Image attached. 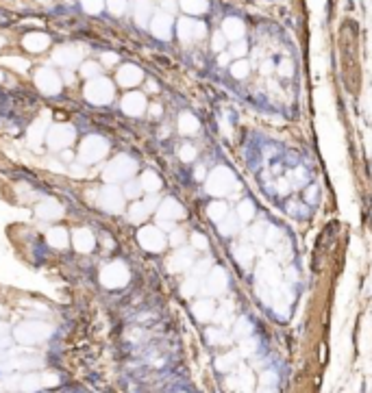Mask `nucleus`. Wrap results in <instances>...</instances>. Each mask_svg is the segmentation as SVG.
Masks as SVG:
<instances>
[{
  "label": "nucleus",
  "instance_id": "nucleus-5",
  "mask_svg": "<svg viewBox=\"0 0 372 393\" xmlns=\"http://www.w3.org/2000/svg\"><path fill=\"white\" fill-rule=\"evenodd\" d=\"M76 139V130L72 124H55L48 128L46 142L50 150H68Z\"/></svg>",
  "mask_w": 372,
  "mask_h": 393
},
{
  "label": "nucleus",
  "instance_id": "nucleus-19",
  "mask_svg": "<svg viewBox=\"0 0 372 393\" xmlns=\"http://www.w3.org/2000/svg\"><path fill=\"white\" fill-rule=\"evenodd\" d=\"M48 122L42 118V120H35L33 124H31V128H29V144L33 146V148H37L39 144L46 139V135H48Z\"/></svg>",
  "mask_w": 372,
  "mask_h": 393
},
{
  "label": "nucleus",
  "instance_id": "nucleus-55",
  "mask_svg": "<svg viewBox=\"0 0 372 393\" xmlns=\"http://www.w3.org/2000/svg\"><path fill=\"white\" fill-rule=\"evenodd\" d=\"M261 72H263V74H270V72H272V63L265 61V63L261 65Z\"/></svg>",
  "mask_w": 372,
  "mask_h": 393
},
{
  "label": "nucleus",
  "instance_id": "nucleus-28",
  "mask_svg": "<svg viewBox=\"0 0 372 393\" xmlns=\"http://www.w3.org/2000/svg\"><path fill=\"white\" fill-rule=\"evenodd\" d=\"M181 9L188 11L190 15H198L207 11V0H179Z\"/></svg>",
  "mask_w": 372,
  "mask_h": 393
},
{
  "label": "nucleus",
  "instance_id": "nucleus-44",
  "mask_svg": "<svg viewBox=\"0 0 372 393\" xmlns=\"http://www.w3.org/2000/svg\"><path fill=\"white\" fill-rule=\"evenodd\" d=\"M246 50H248V46H246V42H233L231 44V54L233 57H242V54H246Z\"/></svg>",
  "mask_w": 372,
  "mask_h": 393
},
{
  "label": "nucleus",
  "instance_id": "nucleus-42",
  "mask_svg": "<svg viewBox=\"0 0 372 393\" xmlns=\"http://www.w3.org/2000/svg\"><path fill=\"white\" fill-rule=\"evenodd\" d=\"M192 245L196 250H207V245H209V241H207V237L205 235H200V233H194L192 235Z\"/></svg>",
  "mask_w": 372,
  "mask_h": 393
},
{
  "label": "nucleus",
  "instance_id": "nucleus-56",
  "mask_svg": "<svg viewBox=\"0 0 372 393\" xmlns=\"http://www.w3.org/2000/svg\"><path fill=\"white\" fill-rule=\"evenodd\" d=\"M150 113H152V116H161V106H159V104H152V106H150Z\"/></svg>",
  "mask_w": 372,
  "mask_h": 393
},
{
  "label": "nucleus",
  "instance_id": "nucleus-38",
  "mask_svg": "<svg viewBox=\"0 0 372 393\" xmlns=\"http://www.w3.org/2000/svg\"><path fill=\"white\" fill-rule=\"evenodd\" d=\"M235 259L240 261V263H250V259H253V248L250 245H237L235 248Z\"/></svg>",
  "mask_w": 372,
  "mask_h": 393
},
{
  "label": "nucleus",
  "instance_id": "nucleus-16",
  "mask_svg": "<svg viewBox=\"0 0 372 393\" xmlns=\"http://www.w3.org/2000/svg\"><path fill=\"white\" fill-rule=\"evenodd\" d=\"M22 44L29 52L37 54V52H44L46 48L50 46V37H48L46 33H29V35H24Z\"/></svg>",
  "mask_w": 372,
  "mask_h": 393
},
{
  "label": "nucleus",
  "instance_id": "nucleus-29",
  "mask_svg": "<svg viewBox=\"0 0 372 393\" xmlns=\"http://www.w3.org/2000/svg\"><path fill=\"white\" fill-rule=\"evenodd\" d=\"M207 215H209V219H214V222L220 224L222 219L229 215V213H226V204L224 202H211L207 207Z\"/></svg>",
  "mask_w": 372,
  "mask_h": 393
},
{
  "label": "nucleus",
  "instance_id": "nucleus-20",
  "mask_svg": "<svg viewBox=\"0 0 372 393\" xmlns=\"http://www.w3.org/2000/svg\"><path fill=\"white\" fill-rule=\"evenodd\" d=\"M135 22L137 26H146L150 24V15H152V0H135Z\"/></svg>",
  "mask_w": 372,
  "mask_h": 393
},
{
  "label": "nucleus",
  "instance_id": "nucleus-37",
  "mask_svg": "<svg viewBox=\"0 0 372 393\" xmlns=\"http://www.w3.org/2000/svg\"><path fill=\"white\" fill-rule=\"evenodd\" d=\"M104 7H107L113 15H122L126 11V0H104Z\"/></svg>",
  "mask_w": 372,
  "mask_h": 393
},
{
  "label": "nucleus",
  "instance_id": "nucleus-50",
  "mask_svg": "<svg viewBox=\"0 0 372 393\" xmlns=\"http://www.w3.org/2000/svg\"><path fill=\"white\" fill-rule=\"evenodd\" d=\"M277 191H279V193H287V191H289V183H287V178H279V183H277Z\"/></svg>",
  "mask_w": 372,
  "mask_h": 393
},
{
  "label": "nucleus",
  "instance_id": "nucleus-48",
  "mask_svg": "<svg viewBox=\"0 0 372 393\" xmlns=\"http://www.w3.org/2000/svg\"><path fill=\"white\" fill-rule=\"evenodd\" d=\"M183 239H185V235H183V231H172V235H170V241H172L174 245H179V243H183Z\"/></svg>",
  "mask_w": 372,
  "mask_h": 393
},
{
  "label": "nucleus",
  "instance_id": "nucleus-15",
  "mask_svg": "<svg viewBox=\"0 0 372 393\" xmlns=\"http://www.w3.org/2000/svg\"><path fill=\"white\" fill-rule=\"evenodd\" d=\"M150 31L152 35L159 37V39H168L170 33H172V15L170 13H157L155 18L150 20Z\"/></svg>",
  "mask_w": 372,
  "mask_h": 393
},
{
  "label": "nucleus",
  "instance_id": "nucleus-8",
  "mask_svg": "<svg viewBox=\"0 0 372 393\" xmlns=\"http://www.w3.org/2000/svg\"><path fill=\"white\" fill-rule=\"evenodd\" d=\"M35 85L46 96H57L61 92V78L52 68H39L35 72Z\"/></svg>",
  "mask_w": 372,
  "mask_h": 393
},
{
  "label": "nucleus",
  "instance_id": "nucleus-52",
  "mask_svg": "<svg viewBox=\"0 0 372 393\" xmlns=\"http://www.w3.org/2000/svg\"><path fill=\"white\" fill-rule=\"evenodd\" d=\"M72 174H74V176H85V165H83V163H81V165H72Z\"/></svg>",
  "mask_w": 372,
  "mask_h": 393
},
{
  "label": "nucleus",
  "instance_id": "nucleus-59",
  "mask_svg": "<svg viewBox=\"0 0 372 393\" xmlns=\"http://www.w3.org/2000/svg\"><path fill=\"white\" fill-rule=\"evenodd\" d=\"M218 61H220V65H226V63H229V54H220V59H218Z\"/></svg>",
  "mask_w": 372,
  "mask_h": 393
},
{
  "label": "nucleus",
  "instance_id": "nucleus-22",
  "mask_svg": "<svg viewBox=\"0 0 372 393\" xmlns=\"http://www.w3.org/2000/svg\"><path fill=\"white\" fill-rule=\"evenodd\" d=\"M46 332L48 330L42 324H26V326H22V328H18L15 334H18V339H22V341H37V339H42Z\"/></svg>",
  "mask_w": 372,
  "mask_h": 393
},
{
  "label": "nucleus",
  "instance_id": "nucleus-40",
  "mask_svg": "<svg viewBox=\"0 0 372 393\" xmlns=\"http://www.w3.org/2000/svg\"><path fill=\"white\" fill-rule=\"evenodd\" d=\"M281 239V233L277 231L274 226H265V233H263V243H268V245H272V243H277Z\"/></svg>",
  "mask_w": 372,
  "mask_h": 393
},
{
  "label": "nucleus",
  "instance_id": "nucleus-35",
  "mask_svg": "<svg viewBox=\"0 0 372 393\" xmlns=\"http://www.w3.org/2000/svg\"><path fill=\"white\" fill-rule=\"evenodd\" d=\"M5 65H9V68L13 70H18V72H26L29 70V61H24L20 59V57H5V59H0Z\"/></svg>",
  "mask_w": 372,
  "mask_h": 393
},
{
  "label": "nucleus",
  "instance_id": "nucleus-30",
  "mask_svg": "<svg viewBox=\"0 0 372 393\" xmlns=\"http://www.w3.org/2000/svg\"><path fill=\"white\" fill-rule=\"evenodd\" d=\"M237 226H240V217H237V213H231V215H226L222 222H220V233L224 237H229L237 231Z\"/></svg>",
  "mask_w": 372,
  "mask_h": 393
},
{
  "label": "nucleus",
  "instance_id": "nucleus-39",
  "mask_svg": "<svg viewBox=\"0 0 372 393\" xmlns=\"http://www.w3.org/2000/svg\"><path fill=\"white\" fill-rule=\"evenodd\" d=\"M140 191H142V183L137 181H126L124 185V198H140Z\"/></svg>",
  "mask_w": 372,
  "mask_h": 393
},
{
  "label": "nucleus",
  "instance_id": "nucleus-10",
  "mask_svg": "<svg viewBox=\"0 0 372 393\" xmlns=\"http://www.w3.org/2000/svg\"><path fill=\"white\" fill-rule=\"evenodd\" d=\"M176 31H179V39L185 44L194 42V39H203L205 33H207L203 22H196V20H190V18H181Z\"/></svg>",
  "mask_w": 372,
  "mask_h": 393
},
{
  "label": "nucleus",
  "instance_id": "nucleus-41",
  "mask_svg": "<svg viewBox=\"0 0 372 393\" xmlns=\"http://www.w3.org/2000/svg\"><path fill=\"white\" fill-rule=\"evenodd\" d=\"M179 157H181V161H194L196 159V148L194 146H181L179 148Z\"/></svg>",
  "mask_w": 372,
  "mask_h": 393
},
{
  "label": "nucleus",
  "instance_id": "nucleus-9",
  "mask_svg": "<svg viewBox=\"0 0 372 393\" xmlns=\"http://www.w3.org/2000/svg\"><path fill=\"white\" fill-rule=\"evenodd\" d=\"M137 241L144 250L148 252H161L166 248V235L161 233V228L157 226H144L140 233H137Z\"/></svg>",
  "mask_w": 372,
  "mask_h": 393
},
{
  "label": "nucleus",
  "instance_id": "nucleus-6",
  "mask_svg": "<svg viewBox=\"0 0 372 393\" xmlns=\"http://www.w3.org/2000/svg\"><path fill=\"white\" fill-rule=\"evenodd\" d=\"M98 207L109 213H122L124 209V193L116 185H107L98 191Z\"/></svg>",
  "mask_w": 372,
  "mask_h": 393
},
{
  "label": "nucleus",
  "instance_id": "nucleus-21",
  "mask_svg": "<svg viewBox=\"0 0 372 393\" xmlns=\"http://www.w3.org/2000/svg\"><path fill=\"white\" fill-rule=\"evenodd\" d=\"M222 29H224V37L226 39H231V42H237V39H242V35H244V22H242L240 18H226L224 24H222Z\"/></svg>",
  "mask_w": 372,
  "mask_h": 393
},
{
  "label": "nucleus",
  "instance_id": "nucleus-24",
  "mask_svg": "<svg viewBox=\"0 0 372 393\" xmlns=\"http://www.w3.org/2000/svg\"><path fill=\"white\" fill-rule=\"evenodd\" d=\"M48 243L52 245V248H57V250H63V248H68V241H70V237H68V231L66 228H50L48 231Z\"/></svg>",
  "mask_w": 372,
  "mask_h": 393
},
{
  "label": "nucleus",
  "instance_id": "nucleus-34",
  "mask_svg": "<svg viewBox=\"0 0 372 393\" xmlns=\"http://www.w3.org/2000/svg\"><path fill=\"white\" fill-rule=\"evenodd\" d=\"M248 72H250V63L244 61V59H240L231 65V74L235 76V78H246L248 76Z\"/></svg>",
  "mask_w": 372,
  "mask_h": 393
},
{
  "label": "nucleus",
  "instance_id": "nucleus-62",
  "mask_svg": "<svg viewBox=\"0 0 372 393\" xmlns=\"http://www.w3.org/2000/svg\"><path fill=\"white\" fill-rule=\"evenodd\" d=\"M5 330H7V326H3V324H0V334H3Z\"/></svg>",
  "mask_w": 372,
  "mask_h": 393
},
{
  "label": "nucleus",
  "instance_id": "nucleus-25",
  "mask_svg": "<svg viewBox=\"0 0 372 393\" xmlns=\"http://www.w3.org/2000/svg\"><path fill=\"white\" fill-rule=\"evenodd\" d=\"M148 213L150 209L146 207V202H135L131 209H128V222H133V224H142L144 219L148 217Z\"/></svg>",
  "mask_w": 372,
  "mask_h": 393
},
{
  "label": "nucleus",
  "instance_id": "nucleus-60",
  "mask_svg": "<svg viewBox=\"0 0 372 393\" xmlns=\"http://www.w3.org/2000/svg\"><path fill=\"white\" fill-rule=\"evenodd\" d=\"M72 80H74V74H72V72H68V70H66V83H72Z\"/></svg>",
  "mask_w": 372,
  "mask_h": 393
},
{
  "label": "nucleus",
  "instance_id": "nucleus-26",
  "mask_svg": "<svg viewBox=\"0 0 372 393\" xmlns=\"http://www.w3.org/2000/svg\"><path fill=\"white\" fill-rule=\"evenodd\" d=\"M140 183H142V189H146V191H150V193H155V191L161 189V178H159L152 170L144 172L142 178H140Z\"/></svg>",
  "mask_w": 372,
  "mask_h": 393
},
{
  "label": "nucleus",
  "instance_id": "nucleus-53",
  "mask_svg": "<svg viewBox=\"0 0 372 393\" xmlns=\"http://www.w3.org/2000/svg\"><path fill=\"white\" fill-rule=\"evenodd\" d=\"M316 195H318V189H316V187H311V189L307 191V200H309V202H316Z\"/></svg>",
  "mask_w": 372,
  "mask_h": 393
},
{
  "label": "nucleus",
  "instance_id": "nucleus-51",
  "mask_svg": "<svg viewBox=\"0 0 372 393\" xmlns=\"http://www.w3.org/2000/svg\"><path fill=\"white\" fill-rule=\"evenodd\" d=\"M209 311H211V306L207 304V302H200V304L196 306V313L200 315V317H205V315H209Z\"/></svg>",
  "mask_w": 372,
  "mask_h": 393
},
{
  "label": "nucleus",
  "instance_id": "nucleus-58",
  "mask_svg": "<svg viewBox=\"0 0 372 393\" xmlns=\"http://www.w3.org/2000/svg\"><path fill=\"white\" fill-rule=\"evenodd\" d=\"M48 167H52L55 172H63V167L57 165V161H48Z\"/></svg>",
  "mask_w": 372,
  "mask_h": 393
},
{
  "label": "nucleus",
  "instance_id": "nucleus-49",
  "mask_svg": "<svg viewBox=\"0 0 372 393\" xmlns=\"http://www.w3.org/2000/svg\"><path fill=\"white\" fill-rule=\"evenodd\" d=\"M161 3V7L166 9V13H174V9H176V0H159Z\"/></svg>",
  "mask_w": 372,
  "mask_h": 393
},
{
  "label": "nucleus",
  "instance_id": "nucleus-32",
  "mask_svg": "<svg viewBox=\"0 0 372 393\" xmlns=\"http://www.w3.org/2000/svg\"><path fill=\"white\" fill-rule=\"evenodd\" d=\"M237 217H240V222H250V219L255 217V207H253V202H240V207H237Z\"/></svg>",
  "mask_w": 372,
  "mask_h": 393
},
{
  "label": "nucleus",
  "instance_id": "nucleus-45",
  "mask_svg": "<svg viewBox=\"0 0 372 393\" xmlns=\"http://www.w3.org/2000/svg\"><path fill=\"white\" fill-rule=\"evenodd\" d=\"M279 72H281L283 76H292V72H294L292 61H289V59H283V61H281V65H279Z\"/></svg>",
  "mask_w": 372,
  "mask_h": 393
},
{
  "label": "nucleus",
  "instance_id": "nucleus-18",
  "mask_svg": "<svg viewBox=\"0 0 372 393\" xmlns=\"http://www.w3.org/2000/svg\"><path fill=\"white\" fill-rule=\"evenodd\" d=\"M37 217L39 219H46V222H52V219H59L63 215V207L57 200H44L42 204H37Z\"/></svg>",
  "mask_w": 372,
  "mask_h": 393
},
{
  "label": "nucleus",
  "instance_id": "nucleus-7",
  "mask_svg": "<svg viewBox=\"0 0 372 393\" xmlns=\"http://www.w3.org/2000/svg\"><path fill=\"white\" fill-rule=\"evenodd\" d=\"M100 280H102L104 287H109V289L122 287V285H126V280H128V269H126V265L122 263V261H113V263H109L102 269Z\"/></svg>",
  "mask_w": 372,
  "mask_h": 393
},
{
  "label": "nucleus",
  "instance_id": "nucleus-46",
  "mask_svg": "<svg viewBox=\"0 0 372 393\" xmlns=\"http://www.w3.org/2000/svg\"><path fill=\"white\" fill-rule=\"evenodd\" d=\"M211 48L216 52H220L222 48H224V35H220V33H216L214 39H211Z\"/></svg>",
  "mask_w": 372,
  "mask_h": 393
},
{
  "label": "nucleus",
  "instance_id": "nucleus-13",
  "mask_svg": "<svg viewBox=\"0 0 372 393\" xmlns=\"http://www.w3.org/2000/svg\"><path fill=\"white\" fill-rule=\"evenodd\" d=\"M122 111L126 116H133V118H140L144 111H146V96L140 94V92H131L122 98Z\"/></svg>",
  "mask_w": 372,
  "mask_h": 393
},
{
  "label": "nucleus",
  "instance_id": "nucleus-14",
  "mask_svg": "<svg viewBox=\"0 0 372 393\" xmlns=\"http://www.w3.org/2000/svg\"><path fill=\"white\" fill-rule=\"evenodd\" d=\"M118 83L122 85V87H135V85H140L142 83V78H144V72L137 68V65H122V68L118 70Z\"/></svg>",
  "mask_w": 372,
  "mask_h": 393
},
{
  "label": "nucleus",
  "instance_id": "nucleus-1",
  "mask_svg": "<svg viewBox=\"0 0 372 393\" xmlns=\"http://www.w3.org/2000/svg\"><path fill=\"white\" fill-rule=\"evenodd\" d=\"M109 152V142L100 135H90L83 139V144H81L78 148V161L83 163V165H90V163H98L107 157Z\"/></svg>",
  "mask_w": 372,
  "mask_h": 393
},
{
  "label": "nucleus",
  "instance_id": "nucleus-54",
  "mask_svg": "<svg viewBox=\"0 0 372 393\" xmlns=\"http://www.w3.org/2000/svg\"><path fill=\"white\" fill-rule=\"evenodd\" d=\"M207 265H209V261H203V263H198V265H196V276H198V274H203L205 269H207Z\"/></svg>",
  "mask_w": 372,
  "mask_h": 393
},
{
  "label": "nucleus",
  "instance_id": "nucleus-47",
  "mask_svg": "<svg viewBox=\"0 0 372 393\" xmlns=\"http://www.w3.org/2000/svg\"><path fill=\"white\" fill-rule=\"evenodd\" d=\"M100 59H102L104 65H116L118 63V54L116 52H102Z\"/></svg>",
  "mask_w": 372,
  "mask_h": 393
},
{
  "label": "nucleus",
  "instance_id": "nucleus-11",
  "mask_svg": "<svg viewBox=\"0 0 372 393\" xmlns=\"http://www.w3.org/2000/svg\"><path fill=\"white\" fill-rule=\"evenodd\" d=\"M52 59H55V63H59L66 70H70V68H74V65H78L81 59H83V48H78V46H61V48H57V50L52 52Z\"/></svg>",
  "mask_w": 372,
  "mask_h": 393
},
{
  "label": "nucleus",
  "instance_id": "nucleus-33",
  "mask_svg": "<svg viewBox=\"0 0 372 393\" xmlns=\"http://www.w3.org/2000/svg\"><path fill=\"white\" fill-rule=\"evenodd\" d=\"M81 76H85V78H98L100 76V65L98 63H94V61H85L83 65H81Z\"/></svg>",
  "mask_w": 372,
  "mask_h": 393
},
{
  "label": "nucleus",
  "instance_id": "nucleus-36",
  "mask_svg": "<svg viewBox=\"0 0 372 393\" xmlns=\"http://www.w3.org/2000/svg\"><path fill=\"white\" fill-rule=\"evenodd\" d=\"M81 5H83L85 13L96 15V13H100V11H102V7H104V0H81Z\"/></svg>",
  "mask_w": 372,
  "mask_h": 393
},
{
  "label": "nucleus",
  "instance_id": "nucleus-63",
  "mask_svg": "<svg viewBox=\"0 0 372 393\" xmlns=\"http://www.w3.org/2000/svg\"><path fill=\"white\" fill-rule=\"evenodd\" d=\"M0 80H3V72H0Z\"/></svg>",
  "mask_w": 372,
  "mask_h": 393
},
{
  "label": "nucleus",
  "instance_id": "nucleus-43",
  "mask_svg": "<svg viewBox=\"0 0 372 393\" xmlns=\"http://www.w3.org/2000/svg\"><path fill=\"white\" fill-rule=\"evenodd\" d=\"M263 233H265V226L259 224V226H255V228H250V231H248V239H253V241H263Z\"/></svg>",
  "mask_w": 372,
  "mask_h": 393
},
{
  "label": "nucleus",
  "instance_id": "nucleus-57",
  "mask_svg": "<svg viewBox=\"0 0 372 393\" xmlns=\"http://www.w3.org/2000/svg\"><path fill=\"white\" fill-rule=\"evenodd\" d=\"M61 157H63V161H68V163H70V161H72V157H74V154H72L70 150H63V154H61Z\"/></svg>",
  "mask_w": 372,
  "mask_h": 393
},
{
  "label": "nucleus",
  "instance_id": "nucleus-4",
  "mask_svg": "<svg viewBox=\"0 0 372 393\" xmlns=\"http://www.w3.org/2000/svg\"><path fill=\"white\" fill-rule=\"evenodd\" d=\"M137 170V163L128 157V154H118L111 163H107V167L102 172V178L107 183H116V181H128Z\"/></svg>",
  "mask_w": 372,
  "mask_h": 393
},
{
  "label": "nucleus",
  "instance_id": "nucleus-2",
  "mask_svg": "<svg viewBox=\"0 0 372 393\" xmlns=\"http://www.w3.org/2000/svg\"><path fill=\"white\" fill-rule=\"evenodd\" d=\"M205 189H207V193H211V195H226V193H231L233 189H237V181H235V176H233L231 170L216 167L211 174L207 176Z\"/></svg>",
  "mask_w": 372,
  "mask_h": 393
},
{
  "label": "nucleus",
  "instance_id": "nucleus-12",
  "mask_svg": "<svg viewBox=\"0 0 372 393\" xmlns=\"http://www.w3.org/2000/svg\"><path fill=\"white\" fill-rule=\"evenodd\" d=\"M157 217H159V222H174V219H183L185 217V209L174 198H166L164 202L159 204Z\"/></svg>",
  "mask_w": 372,
  "mask_h": 393
},
{
  "label": "nucleus",
  "instance_id": "nucleus-27",
  "mask_svg": "<svg viewBox=\"0 0 372 393\" xmlns=\"http://www.w3.org/2000/svg\"><path fill=\"white\" fill-rule=\"evenodd\" d=\"M179 130L183 135H194L198 133V120L192 116V113H181L179 118Z\"/></svg>",
  "mask_w": 372,
  "mask_h": 393
},
{
  "label": "nucleus",
  "instance_id": "nucleus-23",
  "mask_svg": "<svg viewBox=\"0 0 372 393\" xmlns=\"http://www.w3.org/2000/svg\"><path fill=\"white\" fill-rule=\"evenodd\" d=\"M190 265H192V250H179L172 259L168 261L170 272H181V269H188Z\"/></svg>",
  "mask_w": 372,
  "mask_h": 393
},
{
  "label": "nucleus",
  "instance_id": "nucleus-17",
  "mask_svg": "<svg viewBox=\"0 0 372 393\" xmlns=\"http://www.w3.org/2000/svg\"><path fill=\"white\" fill-rule=\"evenodd\" d=\"M72 243H74V248H76L78 252L87 255V252L94 250L96 239H94L92 231H87V228H76V231L72 233Z\"/></svg>",
  "mask_w": 372,
  "mask_h": 393
},
{
  "label": "nucleus",
  "instance_id": "nucleus-31",
  "mask_svg": "<svg viewBox=\"0 0 372 393\" xmlns=\"http://www.w3.org/2000/svg\"><path fill=\"white\" fill-rule=\"evenodd\" d=\"M224 283H226L224 272H222L220 267H216L214 272H211V276H209V289H211V291H222V289H224Z\"/></svg>",
  "mask_w": 372,
  "mask_h": 393
},
{
  "label": "nucleus",
  "instance_id": "nucleus-3",
  "mask_svg": "<svg viewBox=\"0 0 372 393\" xmlns=\"http://www.w3.org/2000/svg\"><path fill=\"white\" fill-rule=\"evenodd\" d=\"M83 96H85V100H90L92 104H109L113 100V96H116V89H113L109 78L98 76V78H92L85 83Z\"/></svg>",
  "mask_w": 372,
  "mask_h": 393
},
{
  "label": "nucleus",
  "instance_id": "nucleus-61",
  "mask_svg": "<svg viewBox=\"0 0 372 393\" xmlns=\"http://www.w3.org/2000/svg\"><path fill=\"white\" fill-rule=\"evenodd\" d=\"M205 176V170L203 167H196V178H203Z\"/></svg>",
  "mask_w": 372,
  "mask_h": 393
}]
</instances>
